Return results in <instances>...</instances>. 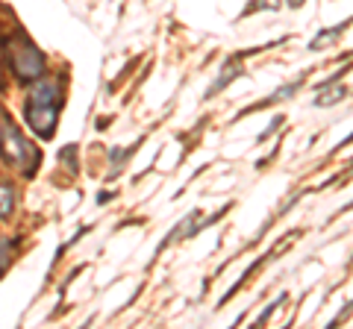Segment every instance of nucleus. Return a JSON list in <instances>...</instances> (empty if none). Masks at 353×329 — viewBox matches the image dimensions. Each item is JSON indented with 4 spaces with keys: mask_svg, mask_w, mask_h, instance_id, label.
I'll return each mask as SVG.
<instances>
[{
    "mask_svg": "<svg viewBox=\"0 0 353 329\" xmlns=\"http://www.w3.org/2000/svg\"><path fill=\"white\" fill-rule=\"evenodd\" d=\"M0 156L9 168H15L21 173H30L39 168V150L30 138H24V133L15 127V124H3L0 127Z\"/></svg>",
    "mask_w": 353,
    "mask_h": 329,
    "instance_id": "1",
    "label": "nucleus"
},
{
    "mask_svg": "<svg viewBox=\"0 0 353 329\" xmlns=\"http://www.w3.org/2000/svg\"><path fill=\"white\" fill-rule=\"evenodd\" d=\"M9 65H12V71L21 83L44 76V53L27 39H21L18 45H12V50H9Z\"/></svg>",
    "mask_w": 353,
    "mask_h": 329,
    "instance_id": "2",
    "label": "nucleus"
},
{
    "mask_svg": "<svg viewBox=\"0 0 353 329\" xmlns=\"http://www.w3.org/2000/svg\"><path fill=\"white\" fill-rule=\"evenodd\" d=\"M24 120H27V127H30L39 138H53V133H57V124H59V106H57V103H36V100H27Z\"/></svg>",
    "mask_w": 353,
    "mask_h": 329,
    "instance_id": "3",
    "label": "nucleus"
},
{
    "mask_svg": "<svg viewBox=\"0 0 353 329\" xmlns=\"http://www.w3.org/2000/svg\"><path fill=\"white\" fill-rule=\"evenodd\" d=\"M345 97H347V85H341L339 76H336V80H330V83H324L321 89H318L315 103H318V106H333V103H339V100H345Z\"/></svg>",
    "mask_w": 353,
    "mask_h": 329,
    "instance_id": "4",
    "label": "nucleus"
},
{
    "mask_svg": "<svg viewBox=\"0 0 353 329\" xmlns=\"http://www.w3.org/2000/svg\"><path fill=\"white\" fill-rule=\"evenodd\" d=\"M12 212H15V191L9 189V185L0 182V221L9 217Z\"/></svg>",
    "mask_w": 353,
    "mask_h": 329,
    "instance_id": "5",
    "label": "nucleus"
},
{
    "mask_svg": "<svg viewBox=\"0 0 353 329\" xmlns=\"http://www.w3.org/2000/svg\"><path fill=\"white\" fill-rule=\"evenodd\" d=\"M239 74H241V68H239V65H230V71H224V74L218 76V80H215V85H212V89H209V94H206V97H215L221 89H227V85L233 83Z\"/></svg>",
    "mask_w": 353,
    "mask_h": 329,
    "instance_id": "6",
    "label": "nucleus"
},
{
    "mask_svg": "<svg viewBox=\"0 0 353 329\" xmlns=\"http://www.w3.org/2000/svg\"><path fill=\"white\" fill-rule=\"evenodd\" d=\"M345 27H347V24H339V27H333V30L318 32V36L312 39V45H309V47H312V50H318V47H327V41H330V39H336V36H339V32L345 30Z\"/></svg>",
    "mask_w": 353,
    "mask_h": 329,
    "instance_id": "7",
    "label": "nucleus"
},
{
    "mask_svg": "<svg viewBox=\"0 0 353 329\" xmlns=\"http://www.w3.org/2000/svg\"><path fill=\"white\" fill-rule=\"evenodd\" d=\"M9 262H12V241L0 238V273L9 268Z\"/></svg>",
    "mask_w": 353,
    "mask_h": 329,
    "instance_id": "8",
    "label": "nucleus"
},
{
    "mask_svg": "<svg viewBox=\"0 0 353 329\" xmlns=\"http://www.w3.org/2000/svg\"><path fill=\"white\" fill-rule=\"evenodd\" d=\"M130 156V150H124V147H112L109 150V162H112V173L121 168V164H124V159Z\"/></svg>",
    "mask_w": 353,
    "mask_h": 329,
    "instance_id": "9",
    "label": "nucleus"
},
{
    "mask_svg": "<svg viewBox=\"0 0 353 329\" xmlns=\"http://www.w3.org/2000/svg\"><path fill=\"white\" fill-rule=\"evenodd\" d=\"M74 153H77V147H74V145H68V147L62 150V159H65V164H68V171H71V173H77V162H74Z\"/></svg>",
    "mask_w": 353,
    "mask_h": 329,
    "instance_id": "10",
    "label": "nucleus"
},
{
    "mask_svg": "<svg viewBox=\"0 0 353 329\" xmlns=\"http://www.w3.org/2000/svg\"><path fill=\"white\" fill-rule=\"evenodd\" d=\"M289 3H292V6H301V3H303V0H289Z\"/></svg>",
    "mask_w": 353,
    "mask_h": 329,
    "instance_id": "11",
    "label": "nucleus"
}]
</instances>
